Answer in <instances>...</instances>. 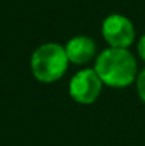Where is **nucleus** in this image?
Here are the masks:
<instances>
[{"label": "nucleus", "mask_w": 145, "mask_h": 146, "mask_svg": "<svg viewBox=\"0 0 145 146\" xmlns=\"http://www.w3.org/2000/svg\"><path fill=\"white\" fill-rule=\"evenodd\" d=\"M64 48L72 64H86L95 54V42L86 36L72 37Z\"/></svg>", "instance_id": "5"}, {"label": "nucleus", "mask_w": 145, "mask_h": 146, "mask_svg": "<svg viewBox=\"0 0 145 146\" xmlns=\"http://www.w3.org/2000/svg\"><path fill=\"white\" fill-rule=\"evenodd\" d=\"M102 33L112 48H128L134 40V27L125 16L111 14L103 20Z\"/></svg>", "instance_id": "4"}, {"label": "nucleus", "mask_w": 145, "mask_h": 146, "mask_svg": "<svg viewBox=\"0 0 145 146\" xmlns=\"http://www.w3.org/2000/svg\"><path fill=\"white\" fill-rule=\"evenodd\" d=\"M137 93H139V98L145 103V68L137 76Z\"/></svg>", "instance_id": "6"}, {"label": "nucleus", "mask_w": 145, "mask_h": 146, "mask_svg": "<svg viewBox=\"0 0 145 146\" xmlns=\"http://www.w3.org/2000/svg\"><path fill=\"white\" fill-rule=\"evenodd\" d=\"M137 51H139V56L142 58V61L145 62V34L140 37L139 45H137Z\"/></svg>", "instance_id": "7"}, {"label": "nucleus", "mask_w": 145, "mask_h": 146, "mask_svg": "<svg viewBox=\"0 0 145 146\" xmlns=\"http://www.w3.org/2000/svg\"><path fill=\"white\" fill-rule=\"evenodd\" d=\"M65 48L59 44L48 42L37 47L31 54L30 67L33 76L41 82H53L63 78L69 67Z\"/></svg>", "instance_id": "2"}, {"label": "nucleus", "mask_w": 145, "mask_h": 146, "mask_svg": "<svg viewBox=\"0 0 145 146\" xmlns=\"http://www.w3.org/2000/svg\"><path fill=\"white\" fill-rule=\"evenodd\" d=\"M94 70L103 84L122 89L136 79L137 64L134 56L126 48H108L98 54Z\"/></svg>", "instance_id": "1"}, {"label": "nucleus", "mask_w": 145, "mask_h": 146, "mask_svg": "<svg viewBox=\"0 0 145 146\" xmlns=\"http://www.w3.org/2000/svg\"><path fill=\"white\" fill-rule=\"evenodd\" d=\"M103 81L94 68H84L74 75L69 82V93L77 103L91 104L102 93Z\"/></svg>", "instance_id": "3"}]
</instances>
